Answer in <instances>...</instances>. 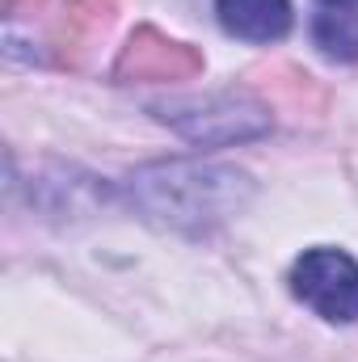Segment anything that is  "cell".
Masks as SVG:
<instances>
[{"mask_svg":"<svg viewBox=\"0 0 358 362\" xmlns=\"http://www.w3.org/2000/svg\"><path fill=\"white\" fill-rule=\"evenodd\" d=\"M249 173L202 160L148 165L131 177V202L139 206V215L178 232H202L211 223H224L249 202Z\"/></svg>","mask_w":358,"mask_h":362,"instance_id":"6da1fadb","label":"cell"},{"mask_svg":"<svg viewBox=\"0 0 358 362\" xmlns=\"http://www.w3.org/2000/svg\"><path fill=\"white\" fill-rule=\"evenodd\" d=\"M291 295L329 325L358 320V262L346 249H304L291 266Z\"/></svg>","mask_w":358,"mask_h":362,"instance_id":"7a4b0ae2","label":"cell"},{"mask_svg":"<svg viewBox=\"0 0 358 362\" xmlns=\"http://www.w3.org/2000/svg\"><path fill=\"white\" fill-rule=\"evenodd\" d=\"M161 118L173 122L194 144H232V139H249L266 131V114L245 97H207V101H194L190 114L165 110Z\"/></svg>","mask_w":358,"mask_h":362,"instance_id":"3957f363","label":"cell"},{"mask_svg":"<svg viewBox=\"0 0 358 362\" xmlns=\"http://www.w3.org/2000/svg\"><path fill=\"white\" fill-rule=\"evenodd\" d=\"M215 17L241 42H278L291 30V0H215Z\"/></svg>","mask_w":358,"mask_h":362,"instance_id":"277c9868","label":"cell"},{"mask_svg":"<svg viewBox=\"0 0 358 362\" xmlns=\"http://www.w3.org/2000/svg\"><path fill=\"white\" fill-rule=\"evenodd\" d=\"M312 42L321 47V55L350 64L358 59V13L346 4H329L312 17Z\"/></svg>","mask_w":358,"mask_h":362,"instance_id":"5b68a950","label":"cell"},{"mask_svg":"<svg viewBox=\"0 0 358 362\" xmlns=\"http://www.w3.org/2000/svg\"><path fill=\"white\" fill-rule=\"evenodd\" d=\"M325 4H346V8H354L358 0H325Z\"/></svg>","mask_w":358,"mask_h":362,"instance_id":"8992f818","label":"cell"}]
</instances>
